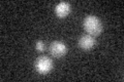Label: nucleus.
<instances>
[{
	"label": "nucleus",
	"mask_w": 124,
	"mask_h": 82,
	"mask_svg": "<svg viewBox=\"0 0 124 82\" xmlns=\"http://www.w3.org/2000/svg\"><path fill=\"white\" fill-rule=\"evenodd\" d=\"M84 29L91 36H98L102 31V24L95 15H87L84 19Z\"/></svg>",
	"instance_id": "f257e3e1"
},
{
	"label": "nucleus",
	"mask_w": 124,
	"mask_h": 82,
	"mask_svg": "<svg viewBox=\"0 0 124 82\" xmlns=\"http://www.w3.org/2000/svg\"><path fill=\"white\" fill-rule=\"evenodd\" d=\"M96 41L93 36L91 35H83V36H81V38L79 39V45L80 47L84 49V50H89L91 49L93 46L95 45Z\"/></svg>",
	"instance_id": "20e7f679"
},
{
	"label": "nucleus",
	"mask_w": 124,
	"mask_h": 82,
	"mask_svg": "<svg viewBox=\"0 0 124 82\" xmlns=\"http://www.w3.org/2000/svg\"><path fill=\"white\" fill-rule=\"evenodd\" d=\"M35 48H36V50H38V51H44L45 50V43L42 41L38 40L35 44Z\"/></svg>",
	"instance_id": "423d86ee"
},
{
	"label": "nucleus",
	"mask_w": 124,
	"mask_h": 82,
	"mask_svg": "<svg viewBox=\"0 0 124 82\" xmlns=\"http://www.w3.org/2000/svg\"><path fill=\"white\" fill-rule=\"evenodd\" d=\"M53 67V61L46 56L39 57L35 62V69L39 74H48Z\"/></svg>",
	"instance_id": "f03ea898"
},
{
	"label": "nucleus",
	"mask_w": 124,
	"mask_h": 82,
	"mask_svg": "<svg viewBox=\"0 0 124 82\" xmlns=\"http://www.w3.org/2000/svg\"><path fill=\"white\" fill-rule=\"evenodd\" d=\"M67 51V47L63 42L60 41H54L53 43L50 45V53L52 54L54 57H63Z\"/></svg>",
	"instance_id": "7ed1b4c3"
},
{
	"label": "nucleus",
	"mask_w": 124,
	"mask_h": 82,
	"mask_svg": "<svg viewBox=\"0 0 124 82\" xmlns=\"http://www.w3.org/2000/svg\"><path fill=\"white\" fill-rule=\"evenodd\" d=\"M70 9H71L70 4H69L68 2L63 1V2H59L56 5V7H55V13H56L58 18L63 19V18L66 17V15L69 13H70Z\"/></svg>",
	"instance_id": "39448f33"
}]
</instances>
